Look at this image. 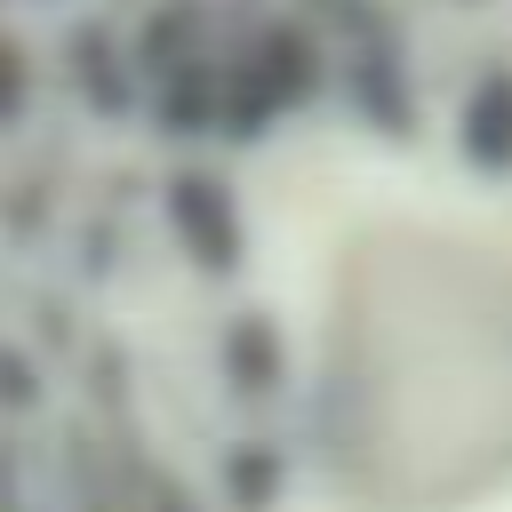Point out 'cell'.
Segmentation results:
<instances>
[{"label": "cell", "instance_id": "1", "mask_svg": "<svg viewBox=\"0 0 512 512\" xmlns=\"http://www.w3.org/2000/svg\"><path fill=\"white\" fill-rule=\"evenodd\" d=\"M160 216H168L176 248H184L208 280L240 272L248 232H240V200H232V184H224L216 168H176V176H168V192H160Z\"/></svg>", "mask_w": 512, "mask_h": 512}]
</instances>
